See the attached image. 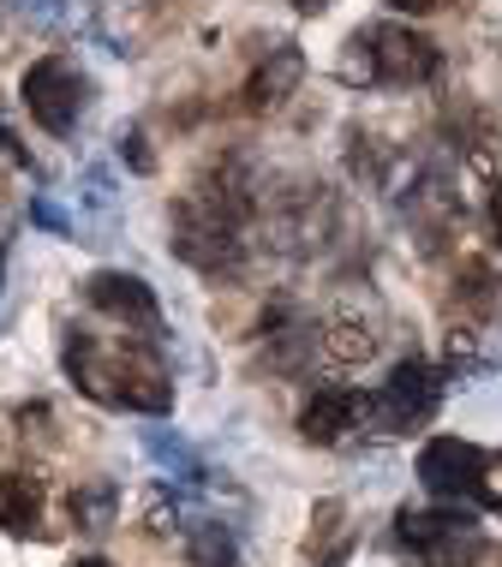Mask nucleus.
<instances>
[{"instance_id": "ddd939ff", "label": "nucleus", "mask_w": 502, "mask_h": 567, "mask_svg": "<svg viewBox=\"0 0 502 567\" xmlns=\"http://www.w3.org/2000/svg\"><path fill=\"white\" fill-rule=\"evenodd\" d=\"M72 519H79V526H90V532H102V526L114 519V489H109V484L79 489V496H72Z\"/></svg>"}, {"instance_id": "f03ea898", "label": "nucleus", "mask_w": 502, "mask_h": 567, "mask_svg": "<svg viewBox=\"0 0 502 567\" xmlns=\"http://www.w3.org/2000/svg\"><path fill=\"white\" fill-rule=\"evenodd\" d=\"M437 401H443V377L424 359H401L383 389H377L371 401H359V412L371 424H383V431H413V424H424L437 412Z\"/></svg>"}, {"instance_id": "2eb2a0df", "label": "nucleus", "mask_w": 502, "mask_h": 567, "mask_svg": "<svg viewBox=\"0 0 502 567\" xmlns=\"http://www.w3.org/2000/svg\"><path fill=\"white\" fill-rule=\"evenodd\" d=\"M120 162L132 167V174H156V156H150V137L132 126V132H120Z\"/></svg>"}, {"instance_id": "1a4fd4ad", "label": "nucleus", "mask_w": 502, "mask_h": 567, "mask_svg": "<svg viewBox=\"0 0 502 567\" xmlns=\"http://www.w3.org/2000/svg\"><path fill=\"white\" fill-rule=\"evenodd\" d=\"M479 519L454 502V508H401V538L419 544V549H454L473 538Z\"/></svg>"}, {"instance_id": "6e6552de", "label": "nucleus", "mask_w": 502, "mask_h": 567, "mask_svg": "<svg viewBox=\"0 0 502 567\" xmlns=\"http://www.w3.org/2000/svg\"><path fill=\"white\" fill-rule=\"evenodd\" d=\"M354 424H359V394L354 389H317L306 401V412H299V436L317 442V449L341 442Z\"/></svg>"}, {"instance_id": "20e7f679", "label": "nucleus", "mask_w": 502, "mask_h": 567, "mask_svg": "<svg viewBox=\"0 0 502 567\" xmlns=\"http://www.w3.org/2000/svg\"><path fill=\"white\" fill-rule=\"evenodd\" d=\"M484 478H491V454L479 442L461 436H431L419 449V484L431 489L437 502H461V496H484Z\"/></svg>"}, {"instance_id": "39448f33", "label": "nucleus", "mask_w": 502, "mask_h": 567, "mask_svg": "<svg viewBox=\"0 0 502 567\" xmlns=\"http://www.w3.org/2000/svg\"><path fill=\"white\" fill-rule=\"evenodd\" d=\"M359 49H365V60H371L377 84H424V79H437V66H443L437 42L419 37V30H407V24L371 30V37H359Z\"/></svg>"}, {"instance_id": "0eeeda50", "label": "nucleus", "mask_w": 502, "mask_h": 567, "mask_svg": "<svg viewBox=\"0 0 502 567\" xmlns=\"http://www.w3.org/2000/svg\"><path fill=\"white\" fill-rule=\"evenodd\" d=\"M84 299L96 305V311H109L114 323H126V329H144V334L162 329L156 293H150L139 275H126V269H96V275L84 281Z\"/></svg>"}, {"instance_id": "f8f14e48", "label": "nucleus", "mask_w": 502, "mask_h": 567, "mask_svg": "<svg viewBox=\"0 0 502 567\" xmlns=\"http://www.w3.org/2000/svg\"><path fill=\"white\" fill-rule=\"evenodd\" d=\"M371 329H359V323H335L329 334H324V352L335 364H359V359H371Z\"/></svg>"}, {"instance_id": "4468645a", "label": "nucleus", "mask_w": 502, "mask_h": 567, "mask_svg": "<svg viewBox=\"0 0 502 567\" xmlns=\"http://www.w3.org/2000/svg\"><path fill=\"white\" fill-rule=\"evenodd\" d=\"M192 561L197 567H234V538L222 526H192Z\"/></svg>"}, {"instance_id": "dca6fc26", "label": "nucleus", "mask_w": 502, "mask_h": 567, "mask_svg": "<svg viewBox=\"0 0 502 567\" xmlns=\"http://www.w3.org/2000/svg\"><path fill=\"white\" fill-rule=\"evenodd\" d=\"M491 234H496V245H502V179L491 186Z\"/></svg>"}, {"instance_id": "423d86ee", "label": "nucleus", "mask_w": 502, "mask_h": 567, "mask_svg": "<svg viewBox=\"0 0 502 567\" xmlns=\"http://www.w3.org/2000/svg\"><path fill=\"white\" fill-rule=\"evenodd\" d=\"M174 251L197 269H222L239 257L234 216H222V204H180L174 209Z\"/></svg>"}, {"instance_id": "7ed1b4c3", "label": "nucleus", "mask_w": 502, "mask_h": 567, "mask_svg": "<svg viewBox=\"0 0 502 567\" xmlns=\"http://www.w3.org/2000/svg\"><path fill=\"white\" fill-rule=\"evenodd\" d=\"M24 109L30 120H37L42 132H54V137H66L72 126H79V109H84V72L72 66L66 54H49V60H37V66L24 72Z\"/></svg>"}, {"instance_id": "f257e3e1", "label": "nucleus", "mask_w": 502, "mask_h": 567, "mask_svg": "<svg viewBox=\"0 0 502 567\" xmlns=\"http://www.w3.org/2000/svg\"><path fill=\"white\" fill-rule=\"evenodd\" d=\"M66 371L72 382L90 394V401H109V406H132V412H167L174 406V382L162 377V364H144L132 352H102L96 341H66Z\"/></svg>"}, {"instance_id": "9d476101", "label": "nucleus", "mask_w": 502, "mask_h": 567, "mask_svg": "<svg viewBox=\"0 0 502 567\" xmlns=\"http://www.w3.org/2000/svg\"><path fill=\"white\" fill-rule=\"evenodd\" d=\"M299 79H306V54H299L294 42H281V49H269V60L252 72L246 102L252 109H281V102L299 90Z\"/></svg>"}, {"instance_id": "6ab92c4d", "label": "nucleus", "mask_w": 502, "mask_h": 567, "mask_svg": "<svg viewBox=\"0 0 502 567\" xmlns=\"http://www.w3.org/2000/svg\"><path fill=\"white\" fill-rule=\"evenodd\" d=\"M294 7H299V12H324L329 0H294Z\"/></svg>"}, {"instance_id": "9b49d317", "label": "nucleus", "mask_w": 502, "mask_h": 567, "mask_svg": "<svg viewBox=\"0 0 502 567\" xmlns=\"http://www.w3.org/2000/svg\"><path fill=\"white\" fill-rule=\"evenodd\" d=\"M42 514V489L24 472H0V532H30Z\"/></svg>"}, {"instance_id": "a211bd4d", "label": "nucleus", "mask_w": 502, "mask_h": 567, "mask_svg": "<svg viewBox=\"0 0 502 567\" xmlns=\"http://www.w3.org/2000/svg\"><path fill=\"white\" fill-rule=\"evenodd\" d=\"M66 567H114V561H102V556H79V561H66Z\"/></svg>"}, {"instance_id": "f3484780", "label": "nucleus", "mask_w": 502, "mask_h": 567, "mask_svg": "<svg viewBox=\"0 0 502 567\" xmlns=\"http://www.w3.org/2000/svg\"><path fill=\"white\" fill-rule=\"evenodd\" d=\"M389 7H401V12H431V7H443V0H389Z\"/></svg>"}]
</instances>
